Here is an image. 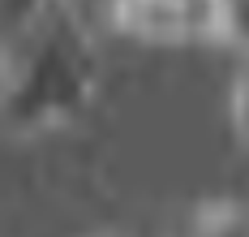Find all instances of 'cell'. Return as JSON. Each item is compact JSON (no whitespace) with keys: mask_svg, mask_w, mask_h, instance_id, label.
Returning a JSON list of instances; mask_svg holds the SVG:
<instances>
[{"mask_svg":"<svg viewBox=\"0 0 249 237\" xmlns=\"http://www.w3.org/2000/svg\"><path fill=\"white\" fill-rule=\"evenodd\" d=\"M99 56L65 0L0 30V121L22 134L56 130L90 104Z\"/></svg>","mask_w":249,"mask_h":237,"instance_id":"1","label":"cell"},{"mask_svg":"<svg viewBox=\"0 0 249 237\" xmlns=\"http://www.w3.org/2000/svg\"><path fill=\"white\" fill-rule=\"evenodd\" d=\"M107 22L124 39L159 48L232 43L228 0H112Z\"/></svg>","mask_w":249,"mask_h":237,"instance_id":"2","label":"cell"},{"mask_svg":"<svg viewBox=\"0 0 249 237\" xmlns=\"http://www.w3.org/2000/svg\"><path fill=\"white\" fill-rule=\"evenodd\" d=\"M232 117H236L241 134L249 138V60L241 69V78H236V91H232Z\"/></svg>","mask_w":249,"mask_h":237,"instance_id":"3","label":"cell"},{"mask_svg":"<svg viewBox=\"0 0 249 237\" xmlns=\"http://www.w3.org/2000/svg\"><path fill=\"white\" fill-rule=\"evenodd\" d=\"M95 237H121V233H95Z\"/></svg>","mask_w":249,"mask_h":237,"instance_id":"4","label":"cell"}]
</instances>
